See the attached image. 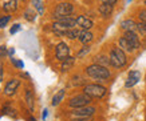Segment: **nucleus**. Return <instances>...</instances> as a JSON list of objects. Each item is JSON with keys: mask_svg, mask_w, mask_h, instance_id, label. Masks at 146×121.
Segmentation results:
<instances>
[{"mask_svg": "<svg viewBox=\"0 0 146 121\" xmlns=\"http://www.w3.org/2000/svg\"><path fill=\"white\" fill-rule=\"evenodd\" d=\"M86 75L89 77L94 78V80H98V81H105L107 78L111 76L110 71L103 67V65H99V64H93V65H89L86 68Z\"/></svg>", "mask_w": 146, "mask_h": 121, "instance_id": "obj_1", "label": "nucleus"}, {"mask_svg": "<svg viewBox=\"0 0 146 121\" xmlns=\"http://www.w3.org/2000/svg\"><path fill=\"white\" fill-rule=\"evenodd\" d=\"M110 64L115 68H122L126 65L127 63V59H126V55H125V51L122 48H113L110 52Z\"/></svg>", "mask_w": 146, "mask_h": 121, "instance_id": "obj_2", "label": "nucleus"}, {"mask_svg": "<svg viewBox=\"0 0 146 121\" xmlns=\"http://www.w3.org/2000/svg\"><path fill=\"white\" fill-rule=\"evenodd\" d=\"M83 92L86 95H89L91 99H102V97H105L107 89L99 84H89L84 86Z\"/></svg>", "mask_w": 146, "mask_h": 121, "instance_id": "obj_3", "label": "nucleus"}, {"mask_svg": "<svg viewBox=\"0 0 146 121\" xmlns=\"http://www.w3.org/2000/svg\"><path fill=\"white\" fill-rule=\"evenodd\" d=\"M91 103V97L89 95H86L83 92V95H76L74 96L72 99L68 101V107L70 108H82V107H86V105H89Z\"/></svg>", "mask_w": 146, "mask_h": 121, "instance_id": "obj_4", "label": "nucleus"}, {"mask_svg": "<svg viewBox=\"0 0 146 121\" xmlns=\"http://www.w3.org/2000/svg\"><path fill=\"white\" fill-rule=\"evenodd\" d=\"M74 11V7L71 3H59V4L55 7V11H54V17L55 19H62V17L70 16Z\"/></svg>", "mask_w": 146, "mask_h": 121, "instance_id": "obj_5", "label": "nucleus"}, {"mask_svg": "<svg viewBox=\"0 0 146 121\" xmlns=\"http://www.w3.org/2000/svg\"><path fill=\"white\" fill-rule=\"evenodd\" d=\"M97 109L94 107H82V108H76L74 112L71 113V118H75V117H93V114L95 113Z\"/></svg>", "mask_w": 146, "mask_h": 121, "instance_id": "obj_6", "label": "nucleus"}, {"mask_svg": "<svg viewBox=\"0 0 146 121\" xmlns=\"http://www.w3.org/2000/svg\"><path fill=\"white\" fill-rule=\"evenodd\" d=\"M55 56H56L58 60H66L67 57L70 56V48H68V45H67L66 43H59L56 45V48H55Z\"/></svg>", "mask_w": 146, "mask_h": 121, "instance_id": "obj_7", "label": "nucleus"}, {"mask_svg": "<svg viewBox=\"0 0 146 121\" xmlns=\"http://www.w3.org/2000/svg\"><path fill=\"white\" fill-rule=\"evenodd\" d=\"M19 85H20V80H18V78H12L11 81L7 82V85H5L4 88V95L5 96H12L15 92H16V89L19 88Z\"/></svg>", "mask_w": 146, "mask_h": 121, "instance_id": "obj_8", "label": "nucleus"}, {"mask_svg": "<svg viewBox=\"0 0 146 121\" xmlns=\"http://www.w3.org/2000/svg\"><path fill=\"white\" fill-rule=\"evenodd\" d=\"M139 78H141V73L138 72V71H131L130 73H129V77L125 82V86L126 88H133L138 81H139Z\"/></svg>", "mask_w": 146, "mask_h": 121, "instance_id": "obj_9", "label": "nucleus"}, {"mask_svg": "<svg viewBox=\"0 0 146 121\" xmlns=\"http://www.w3.org/2000/svg\"><path fill=\"white\" fill-rule=\"evenodd\" d=\"M125 37H126V40H127L129 43L131 44L133 49H138V48H139L141 43H139V39H138L137 33H135L134 31H127V32L125 33Z\"/></svg>", "mask_w": 146, "mask_h": 121, "instance_id": "obj_10", "label": "nucleus"}, {"mask_svg": "<svg viewBox=\"0 0 146 121\" xmlns=\"http://www.w3.org/2000/svg\"><path fill=\"white\" fill-rule=\"evenodd\" d=\"M76 26L79 27L80 29H90L94 26L93 20L86 16H78L76 17Z\"/></svg>", "mask_w": 146, "mask_h": 121, "instance_id": "obj_11", "label": "nucleus"}, {"mask_svg": "<svg viewBox=\"0 0 146 121\" xmlns=\"http://www.w3.org/2000/svg\"><path fill=\"white\" fill-rule=\"evenodd\" d=\"M93 39H94V35L91 33L89 29H83L82 31V33H80V36H79V41L83 44V45L90 44L91 41H93Z\"/></svg>", "mask_w": 146, "mask_h": 121, "instance_id": "obj_12", "label": "nucleus"}, {"mask_svg": "<svg viewBox=\"0 0 146 121\" xmlns=\"http://www.w3.org/2000/svg\"><path fill=\"white\" fill-rule=\"evenodd\" d=\"M3 9L8 13L15 12L18 9V0H5L3 4Z\"/></svg>", "mask_w": 146, "mask_h": 121, "instance_id": "obj_13", "label": "nucleus"}, {"mask_svg": "<svg viewBox=\"0 0 146 121\" xmlns=\"http://www.w3.org/2000/svg\"><path fill=\"white\" fill-rule=\"evenodd\" d=\"M121 28L123 31H137V23L134 22V20H131V19H127V20H123V22L121 23Z\"/></svg>", "mask_w": 146, "mask_h": 121, "instance_id": "obj_14", "label": "nucleus"}, {"mask_svg": "<svg viewBox=\"0 0 146 121\" xmlns=\"http://www.w3.org/2000/svg\"><path fill=\"white\" fill-rule=\"evenodd\" d=\"M113 9H114V5L111 4H103L99 5V13H101L103 17H109L113 13Z\"/></svg>", "mask_w": 146, "mask_h": 121, "instance_id": "obj_15", "label": "nucleus"}, {"mask_svg": "<svg viewBox=\"0 0 146 121\" xmlns=\"http://www.w3.org/2000/svg\"><path fill=\"white\" fill-rule=\"evenodd\" d=\"M74 63H75V59L71 57V56H68L66 60H63L62 61V67H60L62 72H67L68 69H71L72 68V65H74Z\"/></svg>", "mask_w": 146, "mask_h": 121, "instance_id": "obj_16", "label": "nucleus"}, {"mask_svg": "<svg viewBox=\"0 0 146 121\" xmlns=\"http://www.w3.org/2000/svg\"><path fill=\"white\" fill-rule=\"evenodd\" d=\"M80 33H82V31L80 29H78V28H71V29L67 31L64 36L68 37V39H71V40H74V39H79Z\"/></svg>", "mask_w": 146, "mask_h": 121, "instance_id": "obj_17", "label": "nucleus"}, {"mask_svg": "<svg viewBox=\"0 0 146 121\" xmlns=\"http://www.w3.org/2000/svg\"><path fill=\"white\" fill-rule=\"evenodd\" d=\"M26 101H27V105H28L30 111L34 112V109H35V105H34V95H32V92L30 91V89L26 91Z\"/></svg>", "mask_w": 146, "mask_h": 121, "instance_id": "obj_18", "label": "nucleus"}, {"mask_svg": "<svg viewBox=\"0 0 146 121\" xmlns=\"http://www.w3.org/2000/svg\"><path fill=\"white\" fill-rule=\"evenodd\" d=\"M119 47L122 48L125 52H133L134 51L133 47H131V44H130L127 40H126V37H125V36L119 39Z\"/></svg>", "mask_w": 146, "mask_h": 121, "instance_id": "obj_19", "label": "nucleus"}, {"mask_svg": "<svg viewBox=\"0 0 146 121\" xmlns=\"http://www.w3.org/2000/svg\"><path fill=\"white\" fill-rule=\"evenodd\" d=\"M63 97H64V89H60V91L58 92L56 95L52 97L51 105H52V107H56V105H59V104H60V101L63 100Z\"/></svg>", "mask_w": 146, "mask_h": 121, "instance_id": "obj_20", "label": "nucleus"}, {"mask_svg": "<svg viewBox=\"0 0 146 121\" xmlns=\"http://www.w3.org/2000/svg\"><path fill=\"white\" fill-rule=\"evenodd\" d=\"M95 64H99V65H103V67H107V65L110 64V57H106L101 55V56H97L95 59Z\"/></svg>", "mask_w": 146, "mask_h": 121, "instance_id": "obj_21", "label": "nucleus"}, {"mask_svg": "<svg viewBox=\"0 0 146 121\" xmlns=\"http://www.w3.org/2000/svg\"><path fill=\"white\" fill-rule=\"evenodd\" d=\"M32 5H34V8L38 11L39 15H43L44 8H43V3H42V0H32Z\"/></svg>", "mask_w": 146, "mask_h": 121, "instance_id": "obj_22", "label": "nucleus"}, {"mask_svg": "<svg viewBox=\"0 0 146 121\" xmlns=\"http://www.w3.org/2000/svg\"><path fill=\"white\" fill-rule=\"evenodd\" d=\"M24 19H26L27 22H34L36 19V13L34 12V9H27L26 12H24Z\"/></svg>", "mask_w": 146, "mask_h": 121, "instance_id": "obj_23", "label": "nucleus"}, {"mask_svg": "<svg viewBox=\"0 0 146 121\" xmlns=\"http://www.w3.org/2000/svg\"><path fill=\"white\" fill-rule=\"evenodd\" d=\"M90 49H91V48H90L89 45H84V47L76 53V59H82V57H84L87 53H90Z\"/></svg>", "mask_w": 146, "mask_h": 121, "instance_id": "obj_24", "label": "nucleus"}, {"mask_svg": "<svg viewBox=\"0 0 146 121\" xmlns=\"http://www.w3.org/2000/svg\"><path fill=\"white\" fill-rule=\"evenodd\" d=\"M137 29L139 31V32H141L142 35H145L146 36V23H138L137 24Z\"/></svg>", "mask_w": 146, "mask_h": 121, "instance_id": "obj_25", "label": "nucleus"}, {"mask_svg": "<svg viewBox=\"0 0 146 121\" xmlns=\"http://www.w3.org/2000/svg\"><path fill=\"white\" fill-rule=\"evenodd\" d=\"M9 19H11L9 16H1V17H0V27L3 28V27L7 26V24H8V22H9Z\"/></svg>", "mask_w": 146, "mask_h": 121, "instance_id": "obj_26", "label": "nucleus"}, {"mask_svg": "<svg viewBox=\"0 0 146 121\" xmlns=\"http://www.w3.org/2000/svg\"><path fill=\"white\" fill-rule=\"evenodd\" d=\"M11 61H12V64L15 65V67H18V68H24V64H23V61L15 60L13 57H11Z\"/></svg>", "mask_w": 146, "mask_h": 121, "instance_id": "obj_27", "label": "nucleus"}, {"mask_svg": "<svg viewBox=\"0 0 146 121\" xmlns=\"http://www.w3.org/2000/svg\"><path fill=\"white\" fill-rule=\"evenodd\" d=\"M19 29H20V24H13V26H12V28L9 29V33H11V35L16 33V32H18Z\"/></svg>", "mask_w": 146, "mask_h": 121, "instance_id": "obj_28", "label": "nucleus"}, {"mask_svg": "<svg viewBox=\"0 0 146 121\" xmlns=\"http://www.w3.org/2000/svg\"><path fill=\"white\" fill-rule=\"evenodd\" d=\"M71 121H93L91 117H75V118H71Z\"/></svg>", "mask_w": 146, "mask_h": 121, "instance_id": "obj_29", "label": "nucleus"}, {"mask_svg": "<svg viewBox=\"0 0 146 121\" xmlns=\"http://www.w3.org/2000/svg\"><path fill=\"white\" fill-rule=\"evenodd\" d=\"M138 16H139V20H141L142 23H146V9H143V11H141Z\"/></svg>", "mask_w": 146, "mask_h": 121, "instance_id": "obj_30", "label": "nucleus"}, {"mask_svg": "<svg viewBox=\"0 0 146 121\" xmlns=\"http://www.w3.org/2000/svg\"><path fill=\"white\" fill-rule=\"evenodd\" d=\"M0 55H1V56H7V55H8V52H7V47H4V45H3V47H0Z\"/></svg>", "mask_w": 146, "mask_h": 121, "instance_id": "obj_31", "label": "nucleus"}, {"mask_svg": "<svg viewBox=\"0 0 146 121\" xmlns=\"http://www.w3.org/2000/svg\"><path fill=\"white\" fill-rule=\"evenodd\" d=\"M101 3H103V4H111V5H114L115 3H117V0H101Z\"/></svg>", "mask_w": 146, "mask_h": 121, "instance_id": "obj_32", "label": "nucleus"}, {"mask_svg": "<svg viewBox=\"0 0 146 121\" xmlns=\"http://www.w3.org/2000/svg\"><path fill=\"white\" fill-rule=\"evenodd\" d=\"M47 114H48V111H47V109H44V111H43V114H42V117H43V120H46V117H47Z\"/></svg>", "mask_w": 146, "mask_h": 121, "instance_id": "obj_33", "label": "nucleus"}, {"mask_svg": "<svg viewBox=\"0 0 146 121\" xmlns=\"http://www.w3.org/2000/svg\"><path fill=\"white\" fill-rule=\"evenodd\" d=\"M13 53H15V49H13V48H9L8 55H9V56H11V57H12V55H13Z\"/></svg>", "mask_w": 146, "mask_h": 121, "instance_id": "obj_34", "label": "nucleus"}, {"mask_svg": "<svg viewBox=\"0 0 146 121\" xmlns=\"http://www.w3.org/2000/svg\"><path fill=\"white\" fill-rule=\"evenodd\" d=\"M1 77H3V65L0 64V81H1Z\"/></svg>", "mask_w": 146, "mask_h": 121, "instance_id": "obj_35", "label": "nucleus"}, {"mask_svg": "<svg viewBox=\"0 0 146 121\" xmlns=\"http://www.w3.org/2000/svg\"><path fill=\"white\" fill-rule=\"evenodd\" d=\"M126 1H127V3H130V1H131V0H126Z\"/></svg>", "mask_w": 146, "mask_h": 121, "instance_id": "obj_36", "label": "nucleus"}, {"mask_svg": "<svg viewBox=\"0 0 146 121\" xmlns=\"http://www.w3.org/2000/svg\"><path fill=\"white\" fill-rule=\"evenodd\" d=\"M145 3H146V0H145Z\"/></svg>", "mask_w": 146, "mask_h": 121, "instance_id": "obj_37", "label": "nucleus"}, {"mask_svg": "<svg viewBox=\"0 0 146 121\" xmlns=\"http://www.w3.org/2000/svg\"><path fill=\"white\" fill-rule=\"evenodd\" d=\"M44 121H46V120H44Z\"/></svg>", "mask_w": 146, "mask_h": 121, "instance_id": "obj_38", "label": "nucleus"}]
</instances>
